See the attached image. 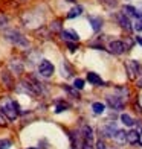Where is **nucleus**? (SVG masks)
Listing matches in <instances>:
<instances>
[{
    "mask_svg": "<svg viewBox=\"0 0 142 149\" xmlns=\"http://www.w3.org/2000/svg\"><path fill=\"white\" fill-rule=\"evenodd\" d=\"M0 111L5 114L8 120H15L18 117V114L22 113L18 104L14 102V100H5V102H2L0 104Z\"/></svg>",
    "mask_w": 142,
    "mask_h": 149,
    "instance_id": "nucleus-1",
    "label": "nucleus"
},
{
    "mask_svg": "<svg viewBox=\"0 0 142 149\" xmlns=\"http://www.w3.org/2000/svg\"><path fill=\"white\" fill-rule=\"evenodd\" d=\"M5 38L8 40L9 43L15 44V46H20V47H29V41L23 33H20L18 31L15 29H8L5 32Z\"/></svg>",
    "mask_w": 142,
    "mask_h": 149,
    "instance_id": "nucleus-2",
    "label": "nucleus"
},
{
    "mask_svg": "<svg viewBox=\"0 0 142 149\" xmlns=\"http://www.w3.org/2000/svg\"><path fill=\"white\" fill-rule=\"evenodd\" d=\"M53 70H55V67H53V64L51 63V61L41 59V63H40V65H38V73L41 74L43 78H51L53 74Z\"/></svg>",
    "mask_w": 142,
    "mask_h": 149,
    "instance_id": "nucleus-3",
    "label": "nucleus"
},
{
    "mask_svg": "<svg viewBox=\"0 0 142 149\" xmlns=\"http://www.w3.org/2000/svg\"><path fill=\"white\" fill-rule=\"evenodd\" d=\"M125 67H127V72H128V78L130 79H134L138 76V73L141 70V65L138 64V61L134 59H128L125 63Z\"/></svg>",
    "mask_w": 142,
    "mask_h": 149,
    "instance_id": "nucleus-4",
    "label": "nucleus"
},
{
    "mask_svg": "<svg viewBox=\"0 0 142 149\" xmlns=\"http://www.w3.org/2000/svg\"><path fill=\"white\" fill-rule=\"evenodd\" d=\"M109 50H110L112 53H115V55H122V53H124L125 50H128V49H127V46H125L124 41H119V40H116V41H112V43L109 44Z\"/></svg>",
    "mask_w": 142,
    "mask_h": 149,
    "instance_id": "nucleus-5",
    "label": "nucleus"
},
{
    "mask_svg": "<svg viewBox=\"0 0 142 149\" xmlns=\"http://www.w3.org/2000/svg\"><path fill=\"white\" fill-rule=\"evenodd\" d=\"M107 104H109L110 108H113V110H122L124 108V100L121 96H107Z\"/></svg>",
    "mask_w": 142,
    "mask_h": 149,
    "instance_id": "nucleus-6",
    "label": "nucleus"
},
{
    "mask_svg": "<svg viewBox=\"0 0 142 149\" xmlns=\"http://www.w3.org/2000/svg\"><path fill=\"white\" fill-rule=\"evenodd\" d=\"M118 23H119V26L122 28L124 31H127V32H131V29H133V26H131V23H130V18H128L124 12L122 14H118Z\"/></svg>",
    "mask_w": 142,
    "mask_h": 149,
    "instance_id": "nucleus-7",
    "label": "nucleus"
},
{
    "mask_svg": "<svg viewBox=\"0 0 142 149\" xmlns=\"http://www.w3.org/2000/svg\"><path fill=\"white\" fill-rule=\"evenodd\" d=\"M122 9H124V14H125L127 17H134V18H138V20H142V12L138 11L136 8H134V6L125 5Z\"/></svg>",
    "mask_w": 142,
    "mask_h": 149,
    "instance_id": "nucleus-8",
    "label": "nucleus"
},
{
    "mask_svg": "<svg viewBox=\"0 0 142 149\" xmlns=\"http://www.w3.org/2000/svg\"><path fill=\"white\" fill-rule=\"evenodd\" d=\"M9 69H11V72H14L15 74L23 73V61H20L17 58H12L9 61Z\"/></svg>",
    "mask_w": 142,
    "mask_h": 149,
    "instance_id": "nucleus-9",
    "label": "nucleus"
},
{
    "mask_svg": "<svg viewBox=\"0 0 142 149\" xmlns=\"http://www.w3.org/2000/svg\"><path fill=\"white\" fill-rule=\"evenodd\" d=\"M116 131H118V128H116V125H115L113 122L107 123L103 130H101V132H103L104 137H110V139H113V135H115V132H116Z\"/></svg>",
    "mask_w": 142,
    "mask_h": 149,
    "instance_id": "nucleus-10",
    "label": "nucleus"
},
{
    "mask_svg": "<svg viewBox=\"0 0 142 149\" xmlns=\"http://www.w3.org/2000/svg\"><path fill=\"white\" fill-rule=\"evenodd\" d=\"M2 81L6 88H14V78L11 76V73L8 70H3L2 72Z\"/></svg>",
    "mask_w": 142,
    "mask_h": 149,
    "instance_id": "nucleus-11",
    "label": "nucleus"
},
{
    "mask_svg": "<svg viewBox=\"0 0 142 149\" xmlns=\"http://www.w3.org/2000/svg\"><path fill=\"white\" fill-rule=\"evenodd\" d=\"M61 37L66 40V41H78L79 37H78V33L73 31V29H66L61 32Z\"/></svg>",
    "mask_w": 142,
    "mask_h": 149,
    "instance_id": "nucleus-12",
    "label": "nucleus"
},
{
    "mask_svg": "<svg viewBox=\"0 0 142 149\" xmlns=\"http://www.w3.org/2000/svg\"><path fill=\"white\" fill-rule=\"evenodd\" d=\"M87 81H89L90 84H93V85H98V87H103L104 85V81L101 79L96 73H93V72L87 73Z\"/></svg>",
    "mask_w": 142,
    "mask_h": 149,
    "instance_id": "nucleus-13",
    "label": "nucleus"
},
{
    "mask_svg": "<svg viewBox=\"0 0 142 149\" xmlns=\"http://www.w3.org/2000/svg\"><path fill=\"white\" fill-rule=\"evenodd\" d=\"M81 135H83V139H84L86 141H92V140H93V131H92V128L87 126V125H84L83 130H81Z\"/></svg>",
    "mask_w": 142,
    "mask_h": 149,
    "instance_id": "nucleus-14",
    "label": "nucleus"
},
{
    "mask_svg": "<svg viewBox=\"0 0 142 149\" xmlns=\"http://www.w3.org/2000/svg\"><path fill=\"white\" fill-rule=\"evenodd\" d=\"M89 22L92 24V29L95 32L101 31V28H103V20H101L99 17H89Z\"/></svg>",
    "mask_w": 142,
    "mask_h": 149,
    "instance_id": "nucleus-15",
    "label": "nucleus"
},
{
    "mask_svg": "<svg viewBox=\"0 0 142 149\" xmlns=\"http://www.w3.org/2000/svg\"><path fill=\"white\" fill-rule=\"evenodd\" d=\"M113 139H115V141H116V143L122 145V143H125V141H127V132L122 131V130H118L116 132H115Z\"/></svg>",
    "mask_w": 142,
    "mask_h": 149,
    "instance_id": "nucleus-16",
    "label": "nucleus"
},
{
    "mask_svg": "<svg viewBox=\"0 0 142 149\" xmlns=\"http://www.w3.org/2000/svg\"><path fill=\"white\" fill-rule=\"evenodd\" d=\"M138 140H139V132H138V131L131 130V131L127 132V141H128L130 145H136Z\"/></svg>",
    "mask_w": 142,
    "mask_h": 149,
    "instance_id": "nucleus-17",
    "label": "nucleus"
},
{
    "mask_svg": "<svg viewBox=\"0 0 142 149\" xmlns=\"http://www.w3.org/2000/svg\"><path fill=\"white\" fill-rule=\"evenodd\" d=\"M81 12H83V6L77 5V6H73V8L69 11V14H67V18H75V17L81 15Z\"/></svg>",
    "mask_w": 142,
    "mask_h": 149,
    "instance_id": "nucleus-18",
    "label": "nucleus"
},
{
    "mask_svg": "<svg viewBox=\"0 0 142 149\" xmlns=\"http://www.w3.org/2000/svg\"><path fill=\"white\" fill-rule=\"evenodd\" d=\"M92 110H93L95 114H103L104 110H105V107H104V104H101V102H93L92 104Z\"/></svg>",
    "mask_w": 142,
    "mask_h": 149,
    "instance_id": "nucleus-19",
    "label": "nucleus"
},
{
    "mask_svg": "<svg viewBox=\"0 0 142 149\" xmlns=\"http://www.w3.org/2000/svg\"><path fill=\"white\" fill-rule=\"evenodd\" d=\"M121 122H122L124 125H127V126H133L134 125V120L128 116V114H122V116H121Z\"/></svg>",
    "mask_w": 142,
    "mask_h": 149,
    "instance_id": "nucleus-20",
    "label": "nucleus"
},
{
    "mask_svg": "<svg viewBox=\"0 0 142 149\" xmlns=\"http://www.w3.org/2000/svg\"><path fill=\"white\" fill-rule=\"evenodd\" d=\"M63 88H64V90H66L67 93H69L70 96H73V97H77V99L79 97V93L77 91V88H75V87H69V85H64Z\"/></svg>",
    "mask_w": 142,
    "mask_h": 149,
    "instance_id": "nucleus-21",
    "label": "nucleus"
},
{
    "mask_svg": "<svg viewBox=\"0 0 142 149\" xmlns=\"http://www.w3.org/2000/svg\"><path fill=\"white\" fill-rule=\"evenodd\" d=\"M8 22H9V18L3 15V14H0V31H3L6 26H8Z\"/></svg>",
    "mask_w": 142,
    "mask_h": 149,
    "instance_id": "nucleus-22",
    "label": "nucleus"
},
{
    "mask_svg": "<svg viewBox=\"0 0 142 149\" xmlns=\"http://www.w3.org/2000/svg\"><path fill=\"white\" fill-rule=\"evenodd\" d=\"M66 110H69V105L64 104V102L58 104V105L55 107V113H63V111H66Z\"/></svg>",
    "mask_w": 142,
    "mask_h": 149,
    "instance_id": "nucleus-23",
    "label": "nucleus"
},
{
    "mask_svg": "<svg viewBox=\"0 0 142 149\" xmlns=\"http://www.w3.org/2000/svg\"><path fill=\"white\" fill-rule=\"evenodd\" d=\"M73 87H75L77 90H83V88H84V79H81V78L75 79V82H73Z\"/></svg>",
    "mask_w": 142,
    "mask_h": 149,
    "instance_id": "nucleus-24",
    "label": "nucleus"
},
{
    "mask_svg": "<svg viewBox=\"0 0 142 149\" xmlns=\"http://www.w3.org/2000/svg\"><path fill=\"white\" fill-rule=\"evenodd\" d=\"M11 145H12V141H11V140H8V139L0 140V149H8Z\"/></svg>",
    "mask_w": 142,
    "mask_h": 149,
    "instance_id": "nucleus-25",
    "label": "nucleus"
},
{
    "mask_svg": "<svg viewBox=\"0 0 142 149\" xmlns=\"http://www.w3.org/2000/svg\"><path fill=\"white\" fill-rule=\"evenodd\" d=\"M101 2H103L105 6H109V8H115V6L118 5L116 0H101Z\"/></svg>",
    "mask_w": 142,
    "mask_h": 149,
    "instance_id": "nucleus-26",
    "label": "nucleus"
},
{
    "mask_svg": "<svg viewBox=\"0 0 142 149\" xmlns=\"http://www.w3.org/2000/svg\"><path fill=\"white\" fill-rule=\"evenodd\" d=\"M51 29L55 31V32H60L61 31V22H53L52 26H51Z\"/></svg>",
    "mask_w": 142,
    "mask_h": 149,
    "instance_id": "nucleus-27",
    "label": "nucleus"
},
{
    "mask_svg": "<svg viewBox=\"0 0 142 149\" xmlns=\"http://www.w3.org/2000/svg\"><path fill=\"white\" fill-rule=\"evenodd\" d=\"M133 29H134V31H138V32H141V31H142V20H138V22L134 23Z\"/></svg>",
    "mask_w": 142,
    "mask_h": 149,
    "instance_id": "nucleus-28",
    "label": "nucleus"
},
{
    "mask_svg": "<svg viewBox=\"0 0 142 149\" xmlns=\"http://www.w3.org/2000/svg\"><path fill=\"white\" fill-rule=\"evenodd\" d=\"M67 47H69V50H70V52H75V50L78 49V46L75 44V41H73V43H70V41H67Z\"/></svg>",
    "mask_w": 142,
    "mask_h": 149,
    "instance_id": "nucleus-29",
    "label": "nucleus"
},
{
    "mask_svg": "<svg viewBox=\"0 0 142 149\" xmlns=\"http://www.w3.org/2000/svg\"><path fill=\"white\" fill-rule=\"evenodd\" d=\"M95 149H107V148H105V143H104V141L98 140V141H96V146H95Z\"/></svg>",
    "mask_w": 142,
    "mask_h": 149,
    "instance_id": "nucleus-30",
    "label": "nucleus"
},
{
    "mask_svg": "<svg viewBox=\"0 0 142 149\" xmlns=\"http://www.w3.org/2000/svg\"><path fill=\"white\" fill-rule=\"evenodd\" d=\"M81 149H93V146L90 145V141H83V146H81Z\"/></svg>",
    "mask_w": 142,
    "mask_h": 149,
    "instance_id": "nucleus-31",
    "label": "nucleus"
},
{
    "mask_svg": "<svg viewBox=\"0 0 142 149\" xmlns=\"http://www.w3.org/2000/svg\"><path fill=\"white\" fill-rule=\"evenodd\" d=\"M138 143H139V145L142 146V131L139 132V140H138Z\"/></svg>",
    "mask_w": 142,
    "mask_h": 149,
    "instance_id": "nucleus-32",
    "label": "nucleus"
},
{
    "mask_svg": "<svg viewBox=\"0 0 142 149\" xmlns=\"http://www.w3.org/2000/svg\"><path fill=\"white\" fill-rule=\"evenodd\" d=\"M136 41H138V43L142 46V38H141V37H136Z\"/></svg>",
    "mask_w": 142,
    "mask_h": 149,
    "instance_id": "nucleus-33",
    "label": "nucleus"
},
{
    "mask_svg": "<svg viewBox=\"0 0 142 149\" xmlns=\"http://www.w3.org/2000/svg\"><path fill=\"white\" fill-rule=\"evenodd\" d=\"M138 87H142V79H139V81H138Z\"/></svg>",
    "mask_w": 142,
    "mask_h": 149,
    "instance_id": "nucleus-34",
    "label": "nucleus"
},
{
    "mask_svg": "<svg viewBox=\"0 0 142 149\" xmlns=\"http://www.w3.org/2000/svg\"><path fill=\"white\" fill-rule=\"evenodd\" d=\"M28 149H38V148H28Z\"/></svg>",
    "mask_w": 142,
    "mask_h": 149,
    "instance_id": "nucleus-35",
    "label": "nucleus"
}]
</instances>
